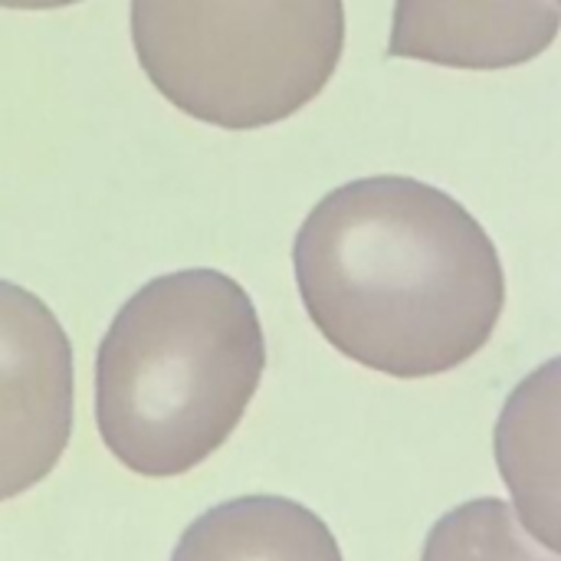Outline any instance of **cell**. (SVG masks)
Segmentation results:
<instances>
[{"label": "cell", "instance_id": "cell-1", "mask_svg": "<svg viewBox=\"0 0 561 561\" xmlns=\"http://www.w3.org/2000/svg\"><path fill=\"white\" fill-rule=\"evenodd\" d=\"M293 266L325 342L404 381L480 355L506 306L483 224L447 191L401 174L329 191L296 233Z\"/></svg>", "mask_w": 561, "mask_h": 561}, {"label": "cell", "instance_id": "cell-2", "mask_svg": "<svg viewBox=\"0 0 561 561\" xmlns=\"http://www.w3.org/2000/svg\"><path fill=\"white\" fill-rule=\"evenodd\" d=\"M266 368L250 293L220 270L145 283L115 312L95 355V424L138 477L201 467L240 427Z\"/></svg>", "mask_w": 561, "mask_h": 561}, {"label": "cell", "instance_id": "cell-3", "mask_svg": "<svg viewBox=\"0 0 561 561\" xmlns=\"http://www.w3.org/2000/svg\"><path fill=\"white\" fill-rule=\"evenodd\" d=\"M131 46L184 115L253 131L286 122L335 76L342 0H131Z\"/></svg>", "mask_w": 561, "mask_h": 561}, {"label": "cell", "instance_id": "cell-4", "mask_svg": "<svg viewBox=\"0 0 561 561\" xmlns=\"http://www.w3.org/2000/svg\"><path fill=\"white\" fill-rule=\"evenodd\" d=\"M69 434V335L39 296L0 279V503L43 483Z\"/></svg>", "mask_w": 561, "mask_h": 561}, {"label": "cell", "instance_id": "cell-5", "mask_svg": "<svg viewBox=\"0 0 561 561\" xmlns=\"http://www.w3.org/2000/svg\"><path fill=\"white\" fill-rule=\"evenodd\" d=\"M561 30V0H394L388 53L450 69H513Z\"/></svg>", "mask_w": 561, "mask_h": 561}, {"label": "cell", "instance_id": "cell-6", "mask_svg": "<svg viewBox=\"0 0 561 561\" xmlns=\"http://www.w3.org/2000/svg\"><path fill=\"white\" fill-rule=\"evenodd\" d=\"M493 450L523 529L561 556V355L513 388Z\"/></svg>", "mask_w": 561, "mask_h": 561}, {"label": "cell", "instance_id": "cell-7", "mask_svg": "<svg viewBox=\"0 0 561 561\" xmlns=\"http://www.w3.org/2000/svg\"><path fill=\"white\" fill-rule=\"evenodd\" d=\"M171 561H345L332 529L286 496H237L201 513Z\"/></svg>", "mask_w": 561, "mask_h": 561}, {"label": "cell", "instance_id": "cell-8", "mask_svg": "<svg viewBox=\"0 0 561 561\" xmlns=\"http://www.w3.org/2000/svg\"><path fill=\"white\" fill-rule=\"evenodd\" d=\"M421 561H561V556H549V549L523 529L510 503L483 496L434 523Z\"/></svg>", "mask_w": 561, "mask_h": 561}, {"label": "cell", "instance_id": "cell-9", "mask_svg": "<svg viewBox=\"0 0 561 561\" xmlns=\"http://www.w3.org/2000/svg\"><path fill=\"white\" fill-rule=\"evenodd\" d=\"M72 3H82V0H0V7L7 10H59Z\"/></svg>", "mask_w": 561, "mask_h": 561}]
</instances>
